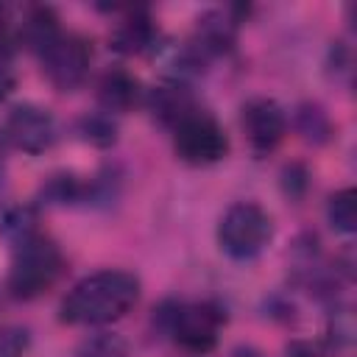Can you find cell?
Segmentation results:
<instances>
[{
	"label": "cell",
	"instance_id": "obj_3",
	"mask_svg": "<svg viewBox=\"0 0 357 357\" xmlns=\"http://www.w3.org/2000/svg\"><path fill=\"white\" fill-rule=\"evenodd\" d=\"M162 332L190 354H206L218 346L226 315L212 301H165L156 312Z\"/></svg>",
	"mask_w": 357,
	"mask_h": 357
},
{
	"label": "cell",
	"instance_id": "obj_10",
	"mask_svg": "<svg viewBox=\"0 0 357 357\" xmlns=\"http://www.w3.org/2000/svg\"><path fill=\"white\" fill-rule=\"evenodd\" d=\"M142 100V86L139 81L123 70V67H112L100 75L98 81V103H100V112L106 114H123V112H131L137 103Z\"/></svg>",
	"mask_w": 357,
	"mask_h": 357
},
{
	"label": "cell",
	"instance_id": "obj_7",
	"mask_svg": "<svg viewBox=\"0 0 357 357\" xmlns=\"http://www.w3.org/2000/svg\"><path fill=\"white\" fill-rule=\"evenodd\" d=\"M3 134L17 151L36 156V153H45L53 148V142L59 137V126H56V117L45 106L17 103L6 117Z\"/></svg>",
	"mask_w": 357,
	"mask_h": 357
},
{
	"label": "cell",
	"instance_id": "obj_18",
	"mask_svg": "<svg viewBox=\"0 0 357 357\" xmlns=\"http://www.w3.org/2000/svg\"><path fill=\"white\" fill-rule=\"evenodd\" d=\"M25 351H28V332L22 326H3L0 357H25Z\"/></svg>",
	"mask_w": 357,
	"mask_h": 357
},
{
	"label": "cell",
	"instance_id": "obj_12",
	"mask_svg": "<svg viewBox=\"0 0 357 357\" xmlns=\"http://www.w3.org/2000/svg\"><path fill=\"white\" fill-rule=\"evenodd\" d=\"M59 33H61V25H59L56 11L50 6H31L25 8L22 20L14 28V42H22L31 53L39 56Z\"/></svg>",
	"mask_w": 357,
	"mask_h": 357
},
{
	"label": "cell",
	"instance_id": "obj_8",
	"mask_svg": "<svg viewBox=\"0 0 357 357\" xmlns=\"http://www.w3.org/2000/svg\"><path fill=\"white\" fill-rule=\"evenodd\" d=\"M240 126L257 156H268L287 134V114L273 98H251L243 103Z\"/></svg>",
	"mask_w": 357,
	"mask_h": 357
},
{
	"label": "cell",
	"instance_id": "obj_20",
	"mask_svg": "<svg viewBox=\"0 0 357 357\" xmlns=\"http://www.w3.org/2000/svg\"><path fill=\"white\" fill-rule=\"evenodd\" d=\"M6 153H8V139L0 128V181H3V173H6Z\"/></svg>",
	"mask_w": 357,
	"mask_h": 357
},
{
	"label": "cell",
	"instance_id": "obj_11",
	"mask_svg": "<svg viewBox=\"0 0 357 357\" xmlns=\"http://www.w3.org/2000/svg\"><path fill=\"white\" fill-rule=\"evenodd\" d=\"M159 31L151 20L148 11L142 8H128L126 17L112 28V50L123 53V56H134V53H145L148 47H153Z\"/></svg>",
	"mask_w": 357,
	"mask_h": 357
},
{
	"label": "cell",
	"instance_id": "obj_9",
	"mask_svg": "<svg viewBox=\"0 0 357 357\" xmlns=\"http://www.w3.org/2000/svg\"><path fill=\"white\" fill-rule=\"evenodd\" d=\"M145 103H148L151 114H153L165 128H170V131H173L187 114H192L195 109H201V106L195 103L190 86H187L184 81H178V78L153 86V89L148 92Z\"/></svg>",
	"mask_w": 357,
	"mask_h": 357
},
{
	"label": "cell",
	"instance_id": "obj_13",
	"mask_svg": "<svg viewBox=\"0 0 357 357\" xmlns=\"http://www.w3.org/2000/svg\"><path fill=\"white\" fill-rule=\"evenodd\" d=\"M326 218L335 231L340 234H354L357 231V192L351 187L337 190L326 201Z\"/></svg>",
	"mask_w": 357,
	"mask_h": 357
},
{
	"label": "cell",
	"instance_id": "obj_4",
	"mask_svg": "<svg viewBox=\"0 0 357 357\" xmlns=\"http://www.w3.org/2000/svg\"><path fill=\"white\" fill-rule=\"evenodd\" d=\"M271 237H273V220L254 201L231 204L218 223V243L231 259L259 257L271 243Z\"/></svg>",
	"mask_w": 357,
	"mask_h": 357
},
{
	"label": "cell",
	"instance_id": "obj_2",
	"mask_svg": "<svg viewBox=\"0 0 357 357\" xmlns=\"http://www.w3.org/2000/svg\"><path fill=\"white\" fill-rule=\"evenodd\" d=\"M61 268H64V257L59 245L47 234L33 231L22 237L20 243H14V257H11L6 287L20 301L36 298L56 284Z\"/></svg>",
	"mask_w": 357,
	"mask_h": 357
},
{
	"label": "cell",
	"instance_id": "obj_1",
	"mask_svg": "<svg viewBox=\"0 0 357 357\" xmlns=\"http://www.w3.org/2000/svg\"><path fill=\"white\" fill-rule=\"evenodd\" d=\"M139 301V279L131 271L106 268L84 276L61 301V321L73 326H106L126 318Z\"/></svg>",
	"mask_w": 357,
	"mask_h": 357
},
{
	"label": "cell",
	"instance_id": "obj_15",
	"mask_svg": "<svg viewBox=\"0 0 357 357\" xmlns=\"http://www.w3.org/2000/svg\"><path fill=\"white\" fill-rule=\"evenodd\" d=\"M75 128H78L81 139L95 148H109L117 142V126H114L112 114H106V112H86Z\"/></svg>",
	"mask_w": 357,
	"mask_h": 357
},
{
	"label": "cell",
	"instance_id": "obj_14",
	"mask_svg": "<svg viewBox=\"0 0 357 357\" xmlns=\"http://www.w3.org/2000/svg\"><path fill=\"white\" fill-rule=\"evenodd\" d=\"M42 198L47 204H78V201H89V184L75 178L73 173H59L50 176L47 184L42 187Z\"/></svg>",
	"mask_w": 357,
	"mask_h": 357
},
{
	"label": "cell",
	"instance_id": "obj_16",
	"mask_svg": "<svg viewBox=\"0 0 357 357\" xmlns=\"http://www.w3.org/2000/svg\"><path fill=\"white\" fill-rule=\"evenodd\" d=\"M296 126H298V131L304 134V139H310V142H315V145L326 142L329 134H332V123H329L326 112H324L318 103H304V106H298V112H296Z\"/></svg>",
	"mask_w": 357,
	"mask_h": 357
},
{
	"label": "cell",
	"instance_id": "obj_19",
	"mask_svg": "<svg viewBox=\"0 0 357 357\" xmlns=\"http://www.w3.org/2000/svg\"><path fill=\"white\" fill-rule=\"evenodd\" d=\"M11 53H14V28L8 22L6 8L0 6V64H11Z\"/></svg>",
	"mask_w": 357,
	"mask_h": 357
},
{
	"label": "cell",
	"instance_id": "obj_5",
	"mask_svg": "<svg viewBox=\"0 0 357 357\" xmlns=\"http://www.w3.org/2000/svg\"><path fill=\"white\" fill-rule=\"evenodd\" d=\"M173 148L181 162L206 167L229 153V137L209 112L195 109L173 128Z\"/></svg>",
	"mask_w": 357,
	"mask_h": 357
},
{
	"label": "cell",
	"instance_id": "obj_6",
	"mask_svg": "<svg viewBox=\"0 0 357 357\" xmlns=\"http://www.w3.org/2000/svg\"><path fill=\"white\" fill-rule=\"evenodd\" d=\"M42 73L47 75V81L61 89V92H73L78 89L86 75H89V64H92V47L84 36L61 31L42 53Z\"/></svg>",
	"mask_w": 357,
	"mask_h": 357
},
{
	"label": "cell",
	"instance_id": "obj_17",
	"mask_svg": "<svg viewBox=\"0 0 357 357\" xmlns=\"http://www.w3.org/2000/svg\"><path fill=\"white\" fill-rule=\"evenodd\" d=\"M75 357H128V343L114 332H98L78 346Z\"/></svg>",
	"mask_w": 357,
	"mask_h": 357
}]
</instances>
